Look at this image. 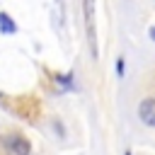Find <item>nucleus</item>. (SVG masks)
I'll use <instances>...</instances> for the list:
<instances>
[{"label":"nucleus","instance_id":"nucleus-1","mask_svg":"<svg viewBox=\"0 0 155 155\" xmlns=\"http://www.w3.org/2000/svg\"><path fill=\"white\" fill-rule=\"evenodd\" d=\"M85 27H87V41H90L92 56L97 58V36H94V5H92V0H85Z\"/></svg>","mask_w":155,"mask_h":155},{"label":"nucleus","instance_id":"nucleus-2","mask_svg":"<svg viewBox=\"0 0 155 155\" xmlns=\"http://www.w3.org/2000/svg\"><path fill=\"white\" fill-rule=\"evenodd\" d=\"M138 116L145 126H155V99H143L138 107Z\"/></svg>","mask_w":155,"mask_h":155},{"label":"nucleus","instance_id":"nucleus-3","mask_svg":"<svg viewBox=\"0 0 155 155\" xmlns=\"http://www.w3.org/2000/svg\"><path fill=\"white\" fill-rule=\"evenodd\" d=\"M7 145L17 153V155H29V143L24 138H7Z\"/></svg>","mask_w":155,"mask_h":155},{"label":"nucleus","instance_id":"nucleus-4","mask_svg":"<svg viewBox=\"0 0 155 155\" xmlns=\"http://www.w3.org/2000/svg\"><path fill=\"white\" fill-rule=\"evenodd\" d=\"M0 31L2 34H15L17 31V24L12 22V17L7 12H0Z\"/></svg>","mask_w":155,"mask_h":155},{"label":"nucleus","instance_id":"nucleus-5","mask_svg":"<svg viewBox=\"0 0 155 155\" xmlns=\"http://www.w3.org/2000/svg\"><path fill=\"white\" fill-rule=\"evenodd\" d=\"M116 73H119V75H124V61H121V58L116 61Z\"/></svg>","mask_w":155,"mask_h":155},{"label":"nucleus","instance_id":"nucleus-6","mask_svg":"<svg viewBox=\"0 0 155 155\" xmlns=\"http://www.w3.org/2000/svg\"><path fill=\"white\" fill-rule=\"evenodd\" d=\"M150 39L155 41V27H150Z\"/></svg>","mask_w":155,"mask_h":155},{"label":"nucleus","instance_id":"nucleus-7","mask_svg":"<svg viewBox=\"0 0 155 155\" xmlns=\"http://www.w3.org/2000/svg\"><path fill=\"white\" fill-rule=\"evenodd\" d=\"M124 155H131V153H128V150H126V153H124Z\"/></svg>","mask_w":155,"mask_h":155}]
</instances>
